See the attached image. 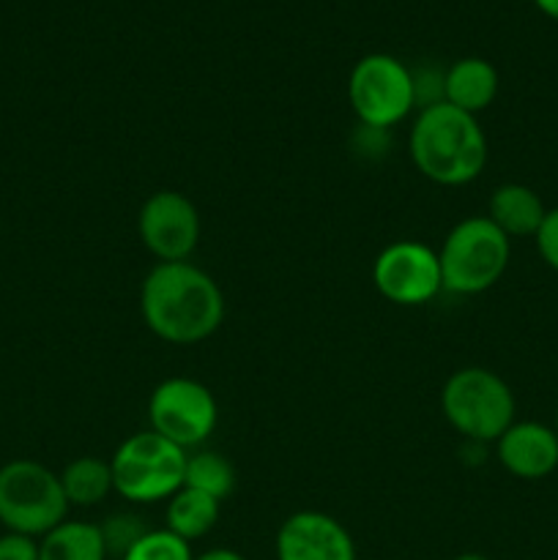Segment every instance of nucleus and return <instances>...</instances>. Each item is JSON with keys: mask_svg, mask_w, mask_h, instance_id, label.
<instances>
[{"mask_svg": "<svg viewBox=\"0 0 558 560\" xmlns=\"http://www.w3.org/2000/svg\"><path fill=\"white\" fill-rule=\"evenodd\" d=\"M140 312L148 331L162 342L197 345L222 326L224 295L195 262H156L142 279Z\"/></svg>", "mask_w": 558, "mask_h": 560, "instance_id": "1", "label": "nucleus"}, {"mask_svg": "<svg viewBox=\"0 0 558 560\" xmlns=\"http://www.w3.org/2000/svg\"><path fill=\"white\" fill-rule=\"evenodd\" d=\"M408 151L427 180L438 186H465L485 170L487 137L476 115L449 102H430L410 126Z\"/></svg>", "mask_w": 558, "mask_h": 560, "instance_id": "2", "label": "nucleus"}, {"mask_svg": "<svg viewBox=\"0 0 558 560\" xmlns=\"http://www.w3.org/2000/svg\"><path fill=\"white\" fill-rule=\"evenodd\" d=\"M443 419L474 443H496L514 424V394L501 375L485 366H463L441 392Z\"/></svg>", "mask_w": 558, "mask_h": 560, "instance_id": "3", "label": "nucleus"}, {"mask_svg": "<svg viewBox=\"0 0 558 560\" xmlns=\"http://www.w3.org/2000/svg\"><path fill=\"white\" fill-rule=\"evenodd\" d=\"M512 257V241L487 217H468L454 224L438 249L443 290L479 295L498 284Z\"/></svg>", "mask_w": 558, "mask_h": 560, "instance_id": "4", "label": "nucleus"}, {"mask_svg": "<svg viewBox=\"0 0 558 560\" xmlns=\"http://www.w3.org/2000/svg\"><path fill=\"white\" fill-rule=\"evenodd\" d=\"M60 476L36 459H11L0 468V525L9 534L42 539L69 514Z\"/></svg>", "mask_w": 558, "mask_h": 560, "instance_id": "5", "label": "nucleus"}, {"mask_svg": "<svg viewBox=\"0 0 558 560\" xmlns=\"http://www.w3.org/2000/svg\"><path fill=\"white\" fill-rule=\"evenodd\" d=\"M109 468L115 492L126 501H170L184 487L186 452L153 430H142L115 448Z\"/></svg>", "mask_w": 558, "mask_h": 560, "instance_id": "6", "label": "nucleus"}, {"mask_svg": "<svg viewBox=\"0 0 558 560\" xmlns=\"http://www.w3.org/2000/svg\"><path fill=\"white\" fill-rule=\"evenodd\" d=\"M348 98L361 126L392 129L416 107V80L403 60L383 52L367 55L350 71Z\"/></svg>", "mask_w": 558, "mask_h": 560, "instance_id": "7", "label": "nucleus"}, {"mask_svg": "<svg viewBox=\"0 0 558 560\" xmlns=\"http://www.w3.org/2000/svg\"><path fill=\"white\" fill-rule=\"evenodd\" d=\"M148 421L156 435L186 452L206 443L217 430L219 405L206 383L195 377H167L151 392Z\"/></svg>", "mask_w": 558, "mask_h": 560, "instance_id": "8", "label": "nucleus"}, {"mask_svg": "<svg viewBox=\"0 0 558 560\" xmlns=\"http://www.w3.org/2000/svg\"><path fill=\"white\" fill-rule=\"evenodd\" d=\"M372 282L377 293L392 304H427L443 290L438 252L414 238L394 241L372 262Z\"/></svg>", "mask_w": 558, "mask_h": 560, "instance_id": "9", "label": "nucleus"}, {"mask_svg": "<svg viewBox=\"0 0 558 560\" xmlns=\"http://www.w3.org/2000/svg\"><path fill=\"white\" fill-rule=\"evenodd\" d=\"M137 235L159 262L189 260L200 244V213L186 195L162 189L142 202Z\"/></svg>", "mask_w": 558, "mask_h": 560, "instance_id": "10", "label": "nucleus"}, {"mask_svg": "<svg viewBox=\"0 0 558 560\" xmlns=\"http://www.w3.org/2000/svg\"><path fill=\"white\" fill-rule=\"evenodd\" d=\"M277 560H356V545L339 520L306 509L279 525Z\"/></svg>", "mask_w": 558, "mask_h": 560, "instance_id": "11", "label": "nucleus"}, {"mask_svg": "<svg viewBox=\"0 0 558 560\" xmlns=\"http://www.w3.org/2000/svg\"><path fill=\"white\" fill-rule=\"evenodd\" d=\"M498 463L514 479L539 481L558 468V435L539 421H514L496 441Z\"/></svg>", "mask_w": 558, "mask_h": 560, "instance_id": "12", "label": "nucleus"}, {"mask_svg": "<svg viewBox=\"0 0 558 560\" xmlns=\"http://www.w3.org/2000/svg\"><path fill=\"white\" fill-rule=\"evenodd\" d=\"M547 208L542 197L536 195L531 186L525 184H501L492 189L490 200H487L485 217L512 238H534L539 230L542 219H545Z\"/></svg>", "mask_w": 558, "mask_h": 560, "instance_id": "13", "label": "nucleus"}, {"mask_svg": "<svg viewBox=\"0 0 558 560\" xmlns=\"http://www.w3.org/2000/svg\"><path fill=\"white\" fill-rule=\"evenodd\" d=\"M498 71L485 58H463L452 63L443 74V102L463 113L479 115L496 102L498 96Z\"/></svg>", "mask_w": 558, "mask_h": 560, "instance_id": "14", "label": "nucleus"}, {"mask_svg": "<svg viewBox=\"0 0 558 560\" xmlns=\"http://www.w3.org/2000/svg\"><path fill=\"white\" fill-rule=\"evenodd\" d=\"M38 560H107L98 525L63 520L38 539Z\"/></svg>", "mask_w": 558, "mask_h": 560, "instance_id": "15", "label": "nucleus"}, {"mask_svg": "<svg viewBox=\"0 0 558 560\" xmlns=\"http://www.w3.org/2000/svg\"><path fill=\"white\" fill-rule=\"evenodd\" d=\"M219 503L217 498L206 495V492L189 490V487H181L173 498L167 501V530H173L175 536H181L184 541H197L202 536L211 534L219 523Z\"/></svg>", "mask_w": 558, "mask_h": 560, "instance_id": "16", "label": "nucleus"}, {"mask_svg": "<svg viewBox=\"0 0 558 560\" xmlns=\"http://www.w3.org/2000/svg\"><path fill=\"white\" fill-rule=\"evenodd\" d=\"M60 487H63L69 506H98L109 492H115L109 459L91 457V454L71 459L60 474Z\"/></svg>", "mask_w": 558, "mask_h": 560, "instance_id": "17", "label": "nucleus"}, {"mask_svg": "<svg viewBox=\"0 0 558 560\" xmlns=\"http://www.w3.org/2000/svg\"><path fill=\"white\" fill-rule=\"evenodd\" d=\"M184 487L224 501L235 490V468L219 452L186 454Z\"/></svg>", "mask_w": 558, "mask_h": 560, "instance_id": "18", "label": "nucleus"}, {"mask_svg": "<svg viewBox=\"0 0 558 560\" xmlns=\"http://www.w3.org/2000/svg\"><path fill=\"white\" fill-rule=\"evenodd\" d=\"M102 539H104V550H107V558H120L124 560L126 552L148 534V525L140 514L135 512H113L102 525Z\"/></svg>", "mask_w": 558, "mask_h": 560, "instance_id": "19", "label": "nucleus"}, {"mask_svg": "<svg viewBox=\"0 0 558 560\" xmlns=\"http://www.w3.org/2000/svg\"><path fill=\"white\" fill-rule=\"evenodd\" d=\"M124 560H195V556H191L189 541L175 536L173 530L151 528L129 552H126Z\"/></svg>", "mask_w": 558, "mask_h": 560, "instance_id": "20", "label": "nucleus"}, {"mask_svg": "<svg viewBox=\"0 0 558 560\" xmlns=\"http://www.w3.org/2000/svg\"><path fill=\"white\" fill-rule=\"evenodd\" d=\"M534 241H536V252H539V257L545 260V266H550L553 271H558V208H547Z\"/></svg>", "mask_w": 558, "mask_h": 560, "instance_id": "21", "label": "nucleus"}, {"mask_svg": "<svg viewBox=\"0 0 558 560\" xmlns=\"http://www.w3.org/2000/svg\"><path fill=\"white\" fill-rule=\"evenodd\" d=\"M0 560H38V539L5 530L0 536Z\"/></svg>", "mask_w": 558, "mask_h": 560, "instance_id": "22", "label": "nucleus"}, {"mask_svg": "<svg viewBox=\"0 0 558 560\" xmlns=\"http://www.w3.org/2000/svg\"><path fill=\"white\" fill-rule=\"evenodd\" d=\"M195 560H246L241 552L228 550V547H217V550H208L202 556H195Z\"/></svg>", "mask_w": 558, "mask_h": 560, "instance_id": "23", "label": "nucleus"}, {"mask_svg": "<svg viewBox=\"0 0 558 560\" xmlns=\"http://www.w3.org/2000/svg\"><path fill=\"white\" fill-rule=\"evenodd\" d=\"M534 3L542 14L550 16V20H558V0H534Z\"/></svg>", "mask_w": 558, "mask_h": 560, "instance_id": "24", "label": "nucleus"}, {"mask_svg": "<svg viewBox=\"0 0 558 560\" xmlns=\"http://www.w3.org/2000/svg\"><path fill=\"white\" fill-rule=\"evenodd\" d=\"M454 560H490V558L481 556V552H463V556H457Z\"/></svg>", "mask_w": 558, "mask_h": 560, "instance_id": "25", "label": "nucleus"}, {"mask_svg": "<svg viewBox=\"0 0 558 560\" xmlns=\"http://www.w3.org/2000/svg\"><path fill=\"white\" fill-rule=\"evenodd\" d=\"M553 430H556V435H558V410H556V427H553Z\"/></svg>", "mask_w": 558, "mask_h": 560, "instance_id": "26", "label": "nucleus"}]
</instances>
